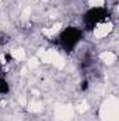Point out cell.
<instances>
[{
    "label": "cell",
    "instance_id": "4",
    "mask_svg": "<svg viewBox=\"0 0 119 121\" xmlns=\"http://www.w3.org/2000/svg\"><path fill=\"white\" fill-rule=\"evenodd\" d=\"M3 65H4V62L1 60V58H0V70H1V68H3Z\"/></svg>",
    "mask_w": 119,
    "mask_h": 121
},
{
    "label": "cell",
    "instance_id": "3",
    "mask_svg": "<svg viewBox=\"0 0 119 121\" xmlns=\"http://www.w3.org/2000/svg\"><path fill=\"white\" fill-rule=\"evenodd\" d=\"M8 93H10V82L4 76H0V96H6Z\"/></svg>",
    "mask_w": 119,
    "mask_h": 121
},
{
    "label": "cell",
    "instance_id": "1",
    "mask_svg": "<svg viewBox=\"0 0 119 121\" xmlns=\"http://www.w3.org/2000/svg\"><path fill=\"white\" fill-rule=\"evenodd\" d=\"M109 11L107 7L101 4H94L83 14V30L84 31H95L99 26L108 23Z\"/></svg>",
    "mask_w": 119,
    "mask_h": 121
},
{
    "label": "cell",
    "instance_id": "2",
    "mask_svg": "<svg viewBox=\"0 0 119 121\" xmlns=\"http://www.w3.org/2000/svg\"><path fill=\"white\" fill-rule=\"evenodd\" d=\"M83 35H84L83 28L69 26L59 32V35L56 37V41H58V45L64 52H71L83 41Z\"/></svg>",
    "mask_w": 119,
    "mask_h": 121
}]
</instances>
